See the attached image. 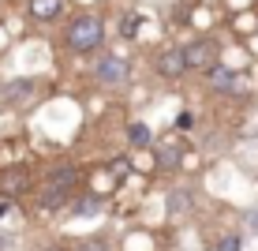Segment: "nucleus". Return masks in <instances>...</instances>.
Returning <instances> with one entry per match:
<instances>
[{
	"label": "nucleus",
	"instance_id": "obj_1",
	"mask_svg": "<svg viewBox=\"0 0 258 251\" xmlns=\"http://www.w3.org/2000/svg\"><path fill=\"white\" fill-rule=\"evenodd\" d=\"M79 180H83V173H79L71 161H56V165L45 173V180H41L38 203L45 206V210H60V206L79 191Z\"/></svg>",
	"mask_w": 258,
	"mask_h": 251
},
{
	"label": "nucleus",
	"instance_id": "obj_2",
	"mask_svg": "<svg viewBox=\"0 0 258 251\" xmlns=\"http://www.w3.org/2000/svg\"><path fill=\"white\" fill-rule=\"evenodd\" d=\"M105 41V23L101 15H79V19H71L68 34H64V45L71 53H90Z\"/></svg>",
	"mask_w": 258,
	"mask_h": 251
},
{
	"label": "nucleus",
	"instance_id": "obj_3",
	"mask_svg": "<svg viewBox=\"0 0 258 251\" xmlns=\"http://www.w3.org/2000/svg\"><path fill=\"white\" fill-rule=\"evenodd\" d=\"M180 57H183V68H195V71H210L217 64V41L210 38H195L187 45H180Z\"/></svg>",
	"mask_w": 258,
	"mask_h": 251
},
{
	"label": "nucleus",
	"instance_id": "obj_4",
	"mask_svg": "<svg viewBox=\"0 0 258 251\" xmlns=\"http://www.w3.org/2000/svg\"><path fill=\"white\" fill-rule=\"evenodd\" d=\"M26 191H30V169L12 165V169L0 173V195H4V203L19 199V195H26Z\"/></svg>",
	"mask_w": 258,
	"mask_h": 251
},
{
	"label": "nucleus",
	"instance_id": "obj_5",
	"mask_svg": "<svg viewBox=\"0 0 258 251\" xmlns=\"http://www.w3.org/2000/svg\"><path fill=\"white\" fill-rule=\"evenodd\" d=\"M206 79H210V86H217V90H228V94H247V79L239 75V71L225 68V64H213V68L206 71Z\"/></svg>",
	"mask_w": 258,
	"mask_h": 251
},
{
	"label": "nucleus",
	"instance_id": "obj_6",
	"mask_svg": "<svg viewBox=\"0 0 258 251\" xmlns=\"http://www.w3.org/2000/svg\"><path fill=\"white\" fill-rule=\"evenodd\" d=\"M127 60H120V57H105L101 64H97V83H105V86H120V83H127Z\"/></svg>",
	"mask_w": 258,
	"mask_h": 251
},
{
	"label": "nucleus",
	"instance_id": "obj_7",
	"mask_svg": "<svg viewBox=\"0 0 258 251\" xmlns=\"http://www.w3.org/2000/svg\"><path fill=\"white\" fill-rule=\"evenodd\" d=\"M154 150H157V161H161V169H176L183 161V142L180 139H157L154 142Z\"/></svg>",
	"mask_w": 258,
	"mask_h": 251
},
{
	"label": "nucleus",
	"instance_id": "obj_8",
	"mask_svg": "<svg viewBox=\"0 0 258 251\" xmlns=\"http://www.w3.org/2000/svg\"><path fill=\"white\" fill-rule=\"evenodd\" d=\"M26 12H30V19H38V23H52L60 12H64V0H30Z\"/></svg>",
	"mask_w": 258,
	"mask_h": 251
},
{
	"label": "nucleus",
	"instance_id": "obj_9",
	"mask_svg": "<svg viewBox=\"0 0 258 251\" xmlns=\"http://www.w3.org/2000/svg\"><path fill=\"white\" fill-rule=\"evenodd\" d=\"M157 71H161L165 79H180L183 71H187V68H183V57H180V49H165L161 57H157Z\"/></svg>",
	"mask_w": 258,
	"mask_h": 251
},
{
	"label": "nucleus",
	"instance_id": "obj_10",
	"mask_svg": "<svg viewBox=\"0 0 258 251\" xmlns=\"http://www.w3.org/2000/svg\"><path fill=\"white\" fill-rule=\"evenodd\" d=\"M4 94H8V102H12V105H26V97L34 94V83H12Z\"/></svg>",
	"mask_w": 258,
	"mask_h": 251
},
{
	"label": "nucleus",
	"instance_id": "obj_11",
	"mask_svg": "<svg viewBox=\"0 0 258 251\" xmlns=\"http://www.w3.org/2000/svg\"><path fill=\"white\" fill-rule=\"evenodd\" d=\"M127 139H131V146H150V142H154V131H150L146 124H131Z\"/></svg>",
	"mask_w": 258,
	"mask_h": 251
},
{
	"label": "nucleus",
	"instance_id": "obj_12",
	"mask_svg": "<svg viewBox=\"0 0 258 251\" xmlns=\"http://www.w3.org/2000/svg\"><path fill=\"white\" fill-rule=\"evenodd\" d=\"M75 210H79V214H97V210H101V199H97V195H86Z\"/></svg>",
	"mask_w": 258,
	"mask_h": 251
},
{
	"label": "nucleus",
	"instance_id": "obj_13",
	"mask_svg": "<svg viewBox=\"0 0 258 251\" xmlns=\"http://www.w3.org/2000/svg\"><path fill=\"white\" fill-rule=\"evenodd\" d=\"M135 30H139V15H123V19H120V34H123V38H131Z\"/></svg>",
	"mask_w": 258,
	"mask_h": 251
},
{
	"label": "nucleus",
	"instance_id": "obj_14",
	"mask_svg": "<svg viewBox=\"0 0 258 251\" xmlns=\"http://www.w3.org/2000/svg\"><path fill=\"white\" fill-rule=\"evenodd\" d=\"M176 128H180V131H183V128H191V116H187V113H180V116H176Z\"/></svg>",
	"mask_w": 258,
	"mask_h": 251
},
{
	"label": "nucleus",
	"instance_id": "obj_15",
	"mask_svg": "<svg viewBox=\"0 0 258 251\" xmlns=\"http://www.w3.org/2000/svg\"><path fill=\"white\" fill-rule=\"evenodd\" d=\"M247 229L258 232V210H254V214H247Z\"/></svg>",
	"mask_w": 258,
	"mask_h": 251
},
{
	"label": "nucleus",
	"instance_id": "obj_16",
	"mask_svg": "<svg viewBox=\"0 0 258 251\" xmlns=\"http://www.w3.org/2000/svg\"><path fill=\"white\" fill-rule=\"evenodd\" d=\"M221 247H225V251H236V247H239V240H236V236H228V240H225Z\"/></svg>",
	"mask_w": 258,
	"mask_h": 251
},
{
	"label": "nucleus",
	"instance_id": "obj_17",
	"mask_svg": "<svg viewBox=\"0 0 258 251\" xmlns=\"http://www.w3.org/2000/svg\"><path fill=\"white\" fill-rule=\"evenodd\" d=\"M12 210V203H0V221H4V214Z\"/></svg>",
	"mask_w": 258,
	"mask_h": 251
},
{
	"label": "nucleus",
	"instance_id": "obj_18",
	"mask_svg": "<svg viewBox=\"0 0 258 251\" xmlns=\"http://www.w3.org/2000/svg\"><path fill=\"white\" fill-rule=\"evenodd\" d=\"M0 247H4V240H0Z\"/></svg>",
	"mask_w": 258,
	"mask_h": 251
}]
</instances>
